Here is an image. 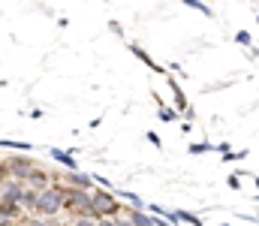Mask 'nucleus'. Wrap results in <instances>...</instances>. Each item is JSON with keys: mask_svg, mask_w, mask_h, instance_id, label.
I'll return each instance as SVG.
<instances>
[{"mask_svg": "<svg viewBox=\"0 0 259 226\" xmlns=\"http://www.w3.org/2000/svg\"><path fill=\"white\" fill-rule=\"evenodd\" d=\"M61 208H64V190H58V187H46V190H39L36 211H42V214H58Z\"/></svg>", "mask_w": 259, "mask_h": 226, "instance_id": "nucleus-1", "label": "nucleus"}, {"mask_svg": "<svg viewBox=\"0 0 259 226\" xmlns=\"http://www.w3.org/2000/svg\"><path fill=\"white\" fill-rule=\"evenodd\" d=\"M115 211H118L115 196H109V193H94L91 196V214H97V217L106 220V214H115Z\"/></svg>", "mask_w": 259, "mask_h": 226, "instance_id": "nucleus-2", "label": "nucleus"}, {"mask_svg": "<svg viewBox=\"0 0 259 226\" xmlns=\"http://www.w3.org/2000/svg\"><path fill=\"white\" fill-rule=\"evenodd\" d=\"M64 205L91 211V193H84V190H69V193H64Z\"/></svg>", "mask_w": 259, "mask_h": 226, "instance_id": "nucleus-3", "label": "nucleus"}, {"mask_svg": "<svg viewBox=\"0 0 259 226\" xmlns=\"http://www.w3.org/2000/svg\"><path fill=\"white\" fill-rule=\"evenodd\" d=\"M9 169H12L18 178L33 175V163H30V160H24V157H12V160H9Z\"/></svg>", "mask_w": 259, "mask_h": 226, "instance_id": "nucleus-4", "label": "nucleus"}, {"mask_svg": "<svg viewBox=\"0 0 259 226\" xmlns=\"http://www.w3.org/2000/svg\"><path fill=\"white\" fill-rule=\"evenodd\" d=\"M21 193H24V190H21L15 181L6 184V187H3V205H18V202H21Z\"/></svg>", "mask_w": 259, "mask_h": 226, "instance_id": "nucleus-5", "label": "nucleus"}, {"mask_svg": "<svg viewBox=\"0 0 259 226\" xmlns=\"http://www.w3.org/2000/svg\"><path fill=\"white\" fill-rule=\"evenodd\" d=\"M130 223H133V226H154V220H151V217H145L142 211H130Z\"/></svg>", "mask_w": 259, "mask_h": 226, "instance_id": "nucleus-6", "label": "nucleus"}, {"mask_svg": "<svg viewBox=\"0 0 259 226\" xmlns=\"http://www.w3.org/2000/svg\"><path fill=\"white\" fill-rule=\"evenodd\" d=\"M36 199H39V193H33V190H24V193H21V202H24L27 208H36Z\"/></svg>", "mask_w": 259, "mask_h": 226, "instance_id": "nucleus-7", "label": "nucleus"}, {"mask_svg": "<svg viewBox=\"0 0 259 226\" xmlns=\"http://www.w3.org/2000/svg\"><path fill=\"white\" fill-rule=\"evenodd\" d=\"M72 184H78V187L84 190V187L91 184V178H88V175H78V172H75V175H72Z\"/></svg>", "mask_w": 259, "mask_h": 226, "instance_id": "nucleus-8", "label": "nucleus"}, {"mask_svg": "<svg viewBox=\"0 0 259 226\" xmlns=\"http://www.w3.org/2000/svg\"><path fill=\"white\" fill-rule=\"evenodd\" d=\"M75 226H94L91 220H75Z\"/></svg>", "mask_w": 259, "mask_h": 226, "instance_id": "nucleus-9", "label": "nucleus"}, {"mask_svg": "<svg viewBox=\"0 0 259 226\" xmlns=\"http://www.w3.org/2000/svg\"><path fill=\"white\" fill-rule=\"evenodd\" d=\"M97 226H115V220H100Z\"/></svg>", "mask_w": 259, "mask_h": 226, "instance_id": "nucleus-10", "label": "nucleus"}, {"mask_svg": "<svg viewBox=\"0 0 259 226\" xmlns=\"http://www.w3.org/2000/svg\"><path fill=\"white\" fill-rule=\"evenodd\" d=\"M115 226H133V223H127V220H115Z\"/></svg>", "mask_w": 259, "mask_h": 226, "instance_id": "nucleus-11", "label": "nucleus"}, {"mask_svg": "<svg viewBox=\"0 0 259 226\" xmlns=\"http://www.w3.org/2000/svg\"><path fill=\"white\" fill-rule=\"evenodd\" d=\"M3 175H6V172H3V166H0V181H3Z\"/></svg>", "mask_w": 259, "mask_h": 226, "instance_id": "nucleus-12", "label": "nucleus"}]
</instances>
